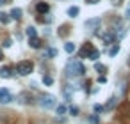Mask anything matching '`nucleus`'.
Wrapping results in <instances>:
<instances>
[{
  "label": "nucleus",
  "instance_id": "nucleus-1",
  "mask_svg": "<svg viewBox=\"0 0 130 124\" xmlns=\"http://www.w3.org/2000/svg\"><path fill=\"white\" fill-rule=\"evenodd\" d=\"M66 75H68L70 78L84 76V75H86V67H84V64H82L80 60L71 59V60H68V64H66Z\"/></svg>",
  "mask_w": 130,
  "mask_h": 124
},
{
  "label": "nucleus",
  "instance_id": "nucleus-2",
  "mask_svg": "<svg viewBox=\"0 0 130 124\" xmlns=\"http://www.w3.org/2000/svg\"><path fill=\"white\" fill-rule=\"evenodd\" d=\"M100 57V52L91 44V43H86L84 48L80 50V59H89V60H96Z\"/></svg>",
  "mask_w": 130,
  "mask_h": 124
},
{
  "label": "nucleus",
  "instance_id": "nucleus-3",
  "mask_svg": "<svg viewBox=\"0 0 130 124\" xmlns=\"http://www.w3.org/2000/svg\"><path fill=\"white\" fill-rule=\"evenodd\" d=\"M32 69H34V64H32L30 60H22V62L16 64V69H14V71H16L20 76H27V75L32 73Z\"/></svg>",
  "mask_w": 130,
  "mask_h": 124
},
{
  "label": "nucleus",
  "instance_id": "nucleus-4",
  "mask_svg": "<svg viewBox=\"0 0 130 124\" xmlns=\"http://www.w3.org/2000/svg\"><path fill=\"white\" fill-rule=\"evenodd\" d=\"M39 105L43 108H46V110L54 108L55 106V96H52V94H41L39 96Z\"/></svg>",
  "mask_w": 130,
  "mask_h": 124
},
{
  "label": "nucleus",
  "instance_id": "nucleus-5",
  "mask_svg": "<svg viewBox=\"0 0 130 124\" xmlns=\"http://www.w3.org/2000/svg\"><path fill=\"white\" fill-rule=\"evenodd\" d=\"M13 99H14V96L11 94V90H9V89H6V87L0 89V103L7 105V103H11Z\"/></svg>",
  "mask_w": 130,
  "mask_h": 124
},
{
  "label": "nucleus",
  "instance_id": "nucleus-6",
  "mask_svg": "<svg viewBox=\"0 0 130 124\" xmlns=\"http://www.w3.org/2000/svg\"><path fill=\"white\" fill-rule=\"evenodd\" d=\"M102 41H103L105 46H112V44L116 43V36H114V32H112V30L105 32V34L102 36Z\"/></svg>",
  "mask_w": 130,
  "mask_h": 124
},
{
  "label": "nucleus",
  "instance_id": "nucleus-7",
  "mask_svg": "<svg viewBox=\"0 0 130 124\" xmlns=\"http://www.w3.org/2000/svg\"><path fill=\"white\" fill-rule=\"evenodd\" d=\"M100 25H102V20L100 18H93V20H87L86 21V29L87 30H98Z\"/></svg>",
  "mask_w": 130,
  "mask_h": 124
},
{
  "label": "nucleus",
  "instance_id": "nucleus-8",
  "mask_svg": "<svg viewBox=\"0 0 130 124\" xmlns=\"http://www.w3.org/2000/svg\"><path fill=\"white\" fill-rule=\"evenodd\" d=\"M36 11L43 16L45 13H48V11H50V6H48V4H45V2H38V4H36Z\"/></svg>",
  "mask_w": 130,
  "mask_h": 124
},
{
  "label": "nucleus",
  "instance_id": "nucleus-9",
  "mask_svg": "<svg viewBox=\"0 0 130 124\" xmlns=\"http://www.w3.org/2000/svg\"><path fill=\"white\" fill-rule=\"evenodd\" d=\"M0 76H2V78H11L13 76V67H9V66L0 67Z\"/></svg>",
  "mask_w": 130,
  "mask_h": 124
},
{
  "label": "nucleus",
  "instance_id": "nucleus-10",
  "mask_svg": "<svg viewBox=\"0 0 130 124\" xmlns=\"http://www.w3.org/2000/svg\"><path fill=\"white\" fill-rule=\"evenodd\" d=\"M18 99H20L22 103L29 105V103H32V94H29V92H22V94L18 96Z\"/></svg>",
  "mask_w": 130,
  "mask_h": 124
},
{
  "label": "nucleus",
  "instance_id": "nucleus-11",
  "mask_svg": "<svg viewBox=\"0 0 130 124\" xmlns=\"http://www.w3.org/2000/svg\"><path fill=\"white\" fill-rule=\"evenodd\" d=\"M9 16H11V20H16V21L22 20V9H20V7H14V9L9 13Z\"/></svg>",
  "mask_w": 130,
  "mask_h": 124
},
{
  "label": "nucleus",
  "instance_id": "nucleus-12",
  "mask_svg": "<svg viewBox=\"0 0 130 124\" xmlns=\"http://www.w3.org/2000/svg\"><path fill=\"white\" fill-rule=\"evenodd\" d=\"M29 44H30V48H34V50H38V48H41V39L39 37H30L29 39Z\"/></svg>",
  "mask_w": 130,
  "mask_h": 124
},
{
  "label": "nucleus",
  "instance_id": "nucleus-13",
  "mask_svg": "<svg viewBox=\"0 0 130 124\" xmlns=\"http://www.w3.org/2000/svg\"><path fill=\"white\" fill-rule=\"evenodd\" d=\"M116 103H118V97H116V96L109 97V101H107V105L103 106V110H112V108L116 106Z\"/></svg>",
  "mask_w": 130,
  "mask_h": 124
},
{
  "label": "nucleus",
  "instance_id": "nucleus-14",
  "mask_svg": "<svg viewBox=\"0 0 130 124\" xmlns=\"http://www.w3.org/2000/svg\"><path fill=\"white\" fill-rule=\"evenodd\" d=\"M119 50H121V46H119L118 43H114V44L110 46V50H109V55H110V57H116V55L119 53Z\"/></svg>",
  "mask_w": 130,
  "mask_h": 124
},
{
  "label": "nucleus",
  "instance_id": "nucleus-15",
  "mask_svg": "<svg viewBox=\"0 0 130 124\" xmlns=\"http://www.w3.org/2000/svg\"><path fill=\"white\" fill-rule=\"evenodd\" d=\"M78 13H80V9H78L77 6H71V7L68 9V16H70V18H75V16H78Z\"/></svg>",
  "mask_w": 130,
  "mask_h": 124
},
{
  "label": "nucleus",
  "instance_id": "nucleus-16",
  "mask_svg": "<svg viewBox=\"0 0 130 124\" xmlns=\"http://www.w3.org/2000/svg\"><path fill=\"white\" fill-rule=\"evenodd\" d=\"M75 50H77L75 43H66V44H64V52H66V53H70V55H71Z\"/></svg>",
  "mask_w": 130,
  "mask_h": 124
},
{
  "label": "nucleus",
  "instance_id": "nucleus-17",
  "mask_svg": "<svg viewBox=\"0 0 130 124\" xmlns=\"http://www.w3.org/2000/svg\"><path fill=\"white\" fill-rule=\"evenodd\" d=\"M25 34H27V37H29V39H30V37H38V32H36V29H34V27H27Z\"/></svg>",
  "mask_w": 130,
  "mask_h": 124
},
{
  "label": "nucleus",
  "instance_id": "nucleus-18",
  "mask_svg": "<svg viewBox=\"0 0 130 124\" xmlns=\"http://www.w3.org/2000/svg\"><path fill=\"white\" fill-rule=\"evenodd\" d=\"M9 21H11V16H9L7 13H0V23L6 25V23H9Z\"/></svg>",
  "mask_w": 130,
  "mask_h": 124
},
{
  "label": "nucleus",
  "instance_id": "nucleus-19",
  "mask_svg": "<svg viewBox=\"0 0 130 124\" xmlns=\"http://www.w3.org/2000/svg\"><path fill=\"white\" fill-rule=\"evenodd\" d=\"M94 69H96L98 73H105V71H107V67H105L103 64H98V62L94 64Z\"/></svg>",
  "mask_w": 130,
  "mask_h": 124
},
{
  "label": "nucleus",
  "instance_id": "nucleus-20",
  "mask_svg": "<svg viewBox=\"0 0 130 124\" xmlns=\"http://www.w3.org/2000/svg\"><path fill=\"white\" fill-rule=\"evenodd\" d=\"M55 55H57V50H54V48H50V50L45 52V57H55Z\"/></svg>",
  "mask_w": 130,
  "mask_h": 124
},
{
  "label": "nucleus",
  "instance_id": "nucleus-21",
  "mask_svg": "<svg viewBox=\"0 0 130 124\" xmlns=\"http://www.w3.org/2000/svg\"><path fill=\"white\" fill-rule=\"evenodd\" d=\"M43 83H45V85H52V83H54V78L46 75V76H43Z\"/></svg>",
  "mask_w": 130,
  "mask_h": 124
},
{
  "label": "nucleus",
  "instance_id": "nucleus-22",
  "mask_svg": "<svg viewBox=\"0 0 130 124\" xmlns=\"http://www.w3.org/2000/svg\"><path fill=\"white\" fill-rule=\"evenodd\" d=\"M57 113H59V115H64V113H66V106H64V105H59V106H57Z\"/></svg>",
  "mask_w": 130,
  "mask_h": 124
},
{
  "label": "nucleus",
  "instance_id": "nucleus-23",
  "mask_svg": "<svg viewBox=\"0 0 130 124\" xmlns=\"http://www.w3.org/2000/svg\"><path fill=\"white\" fill-rule=\"evenodd\" d=\"M89 122H91V124H98V122H100L98 115H91V117H89Z\"/></svg>",
  "mask_w": 130,
  "mask_h": 124
},
{
  "label": "nucleus",
  "instance_id": "nucleus-24",
  "mask_svg": "<svg viewBox=\"0 0 130 124\" xmlns=\"http://www.w3.org/2000/svg\"><path fill=\"white\" fill-rule=\"evenodd\" d=\"M39 20H41L43 23H52V16H50V14H46V18H39Z\"/></svg>",
  "mask_w": 130,
  "mask_h": 124
},
{
  "label": "nucleus",
  "instance_id": "nucleus-25",
  "mask_svg": "<svg viewBox=\"0 0 130 124\" xmlns=\"http://www.w3.org/2000/svg\"><path fill=\"white\" fill-rule=\"evenodd\" d=\"M70 113L71 115H78V108L77 106H70Z\"/></svg>",
  "mask_w": 130,
  "mask_h": 124
},
{
  "label": "nucleus",
  "instance_id": "nucleus-26",
  "mask_svg": "<svg viewBox=\"0 0 130 124\" xmlns=\"http://www.w3.org/2000/svg\"><path fill=\"white\" fill-rule=\"evenodd\" d=\"M11 44H13V41H11V39H6V41H4V46H6V48H9Z\"/></svg>",
  "mask_w": 130,
  "mask_h": 124
},
{
  "label": "nucleus",
  "instance_id": "nucleus-27",
  "mask_svg": "<svg viewBox=\"0 0 130 124\" xmlns=\"http://www.w3.org/2000/svg\"><path fill=\"white\" fill-rule=\"evenodd\" d=\"M94 112H103V106L102 105H94Z\"/></svg>",
  "mask_w": 130,
  "mask_h": 124
},
{
  "label": "nucleus",
  "instance_id": "nucleus-28",
  "mask_svg": "<svg viewBox=\"0 0 130 124\" xmlns=\"http://www.w3.org/2000/svg\"><path fill=\"white\" fill-rule=\"evenodd\" d=\"M125 16H126V18H128V20H130V6H128V7H126V11H125Z\"/></svg>",
  "mask_w": 130,
  "mask_h": 124
},
{
  "label": "nucleus",
  "instance_id": "nucleus-29",
  "mask_svg": "<svg viewBox=\"0 0 130 124\" xmlns=\"http://www.w3.org/2000/svg\"><path fill=\"white\" fill-rule=\"evenodd\" d=\"M98 82H100V83H105V82H107V78H105V76H100V78H98Z\"/></svg>",
  "mask_w": 130,
  "mask_h": 124
},
{
  "label": "nucleus",
  "instance_id": "nucleus-30",
  "mask_svg": "<svg viewBox=\"0 0 130 124\" xmlns=\"http://www.w3.org/2000/svg\"><path fill=\"white\" fill-rule=\"evenodd\" d=\"M87 4H91V6H94V4H98V0H87Z\"/></svg>",
  "mask_w": 130,
  "mask_h": 124
},
{
  "label": "nucleus",
  "instance_id": "nucleus-31",
  "mask_svg": "<svg viewBox=\"0 0 130 124\" xmlns=\"http://www.w3.org/2000/svg\"><path fill=\"white\" fill-rule=\"evenodd\" d=\"M7 4V0H0V7H2V6H6Z\"/></svg>",
  "mask_w": 130,
  "mask_h": 124
},
{
  "label": "nucleus",
  "instance_id": "nucleus-32",
  "mask_svg": "<svg viewBox=\"0 0 130 124\" xmlns=\"http://www.w3.org/2000/svg\"><path fill=\"white\" fill-rule=\"evenodd\" d=\"M2 59H4V57H2V48H0V60H2Z\"/></svg>",
  "mask_w": 130,
  "mask_h": 124
}]
</instances>
